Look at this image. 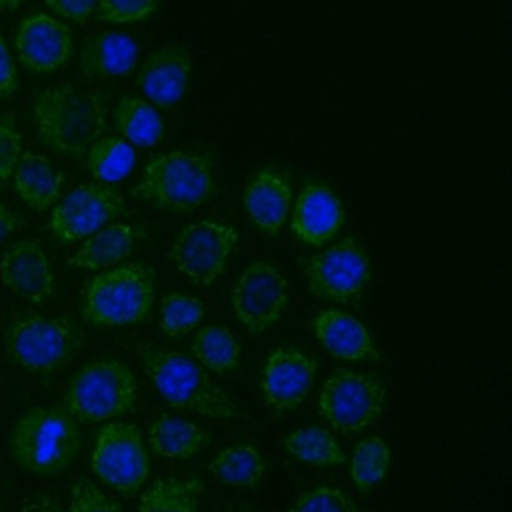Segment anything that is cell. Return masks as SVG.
Here are the masks:
<instances>
[{
	"label": "cell",
	"instance_id": "cell-1",
	"mask_svg": "<svg viewBox=\"0 0 512 512\" xmlns=\"http://www.w3.org/2000/svg\"><path fill=\"white\" fill-rule=\"evenodd\" d=\"M136 356L156 392L172 406L212 420H236L242 410L234 398L218 386L208 370L194 358L160 348L136 344Z\"/></svg>",
	"mask_w": 512,
	"mask_h": 512
},
{
	"label": "cell",
	"instance_id": "cell-2",
	"mask_svg": "<svg viewBox=\"0 0 512 512\" xmlns=\"http://www.w3.org/2000/svg\"><path fill=\"white\" fill-rule=\"evenodd\" d=\"M106 94L74 84L42 90L34 100V122L44 146L58 154L80 156L102 134Z\"/></svg>",
	"mask_w": 512,
	"mask_h": 512
},
{
	"label": "cell",
	"instance_id": "cell-3",
	"mask_svg": "<svg viewBox=\"0 0 512 512\" xmlns=\"http://www.w3.org/2000/svg\"><path fill=\"white\" fill-rule=\"evenodd\" d=\"M84 342L82 326L66 314L14 312L2 332L4 356L24 372L48 376L64 368Z\"/></svg>",
	"mask_w": 512,
	"mask_h": 512
},
{
	"label": "cell",
	"instance_id": "cell-4",
	"mask_svg": "<svg viewBox=\"0 0 512 512\" xmlns=\"http://www.w3.org/2000/svg\"><path fill=\"white\" fill-rule=\"evenodd\" d=\"M78 420L62 406L24 410L10 432V452L16 464L34 476L64 472L78 454Z\"/></svg>",
	"mask_w": 512,
	"mask_h": 512
},
{
	"label": "cell",
	"instance_id": "cell-5",
	"mask_svg": "<svg viewBox=\"0 0 512 512\" xmlns=\"http://www.w3.org/2000/svg\"><path fill=\"white\" fill-rule=\"evenodd\" d=\"M216 192L212 162L188 150L154 156L132 196L172 214H188L208 202Z\"/></svg>",
	"mask_w": 512,
	"mask_h": 512
},
{
	"label": "cell",
	"instance_id": "cell-6",
	"mask_svg": "<svg viewBox=\"0 0 512 512\" xmlns=\"http://www.w3.org/2000/svg\"><path fill=\"white\" fill-rule=\"evenodd\" d=\"M154 304V270L128 262L96 274L82 292V318L90 326L116 328L140 324Z\"/></svg>",
	"mask_w": 512,
	"mask_h": 512
},
{
	"label": "cell",
	"instance_id": "cell-7",
	"mask_svg": "<svg viewBox=\"0 0 512 512\" xmlns=\"http://www.w3.org/2000/svg\"><path fill=\"white\" fill-rule=\"evenodd\" d=\"M138 386L132 370L116 358H100L84 364L68 382L66 408L84 422H108L130 412Z\"/></svg>",
	"mask_w": 512,
	"mask_h": 512
},
{
	"label": "cell",
	"instance_id": "cell-8",
	"mask_svg": "<svg viewBox=\"0 0 512 512\" xmlns=\"http://www.w3.org/2000/svg\"><path fill=\"white\" fill-rule=\"evenodd\" d=\"M386 408V382L374 372L334 370L320 386L318 412L332 430L352 436L376 422Z\"/></svg>",
	"mask_w": 512,
	"mask_h": 512
},
{
	"label": "cell",
	"instance_id": "cell-9",
	"mask_svg": "<svg viewBox=\"0 0 512 512\" xmlns=\"http://www.w3.org/2000/svg\"><path fill=\"white\" fill-rule=\"evenodd\" d=\"M238 230L222 218H200L178 230L168 258L190 284L210 286L226 270L236 248Z\"/></svg>",
	"mask_w": 512,
	"mask_h": 512
},
{
	"label": "cell",
	"instance_id": "cell-10",
	"mask_svg": "<svg viewBox=\"0 0 512 512\" xmlns=\"http://www.w3.org/2000/svg\"><path fill=\"white\" fill-rule=\"evenodd\" d=\"M310 294L320 300L350 304L372 280L368 250L352 236L300 260Z\"/></svg>",
	"mask_w": 512,
	"mask_h": 512
},
{
	"label": "cell",
	"instance_id": "cell-11",
	"mask_svg": "<svg viewBox=\"0 0 512 512\" xmlns=\"http://www.w3.org/2000/svg\"><path fill=\"white\" fill-rule=\"evenodd\" d=\"M230 306L242 328L262 334L280 322L288 306V280L276 264L254 260L236 278Z\"/></svg>",
	"mask_w": 512,
	"mask_h": 512
},
{
	"label": "cell",
	"instance_id": "cell-12",
	"mask_svg": "<svg viewBox=\"0 0 512 512\" xmlns=\"http://www.w3.org/2000/svg\"><path fill=\"white\" fill-rule=\"evenodd\" d=\"M92 472L104 484L124 496L142 488L148 478L150 462L142 434L132 422H108L98 430L92 450Z\"/></svg>",
	"mask_w": 512,
	"mask_h": 512
},
{
	"label": "cell",
	"instance_id": "cell-13",
	"mask_svg": "<svg viewBox=\"0 0 512 512\" xmlns=\"http://www.w3.org/2000/svg\"><path fill=\"white\" fill-rule=\"evenodd\" d=\"M124 200L108 184H80L60 198L50 216V230L62 244L86 240L120 216Z\"/></svg>",
	"mask_w": 512,
	"mask_h": 512
},
{
	"label": "cell",
	"instance_id": "cell-14",
	"mask_svg": "<svg viewBox=\"0 0 512 512\" xmlns=\"http://www.w3.org/2000/svg\"><path fill=\"white\" fill-rule=\"evenodd\" d=\"M316 372V360L304 350L290 344L276 346L260 370V390L264 402L274 412L296 410L312 392Z\"/></svg>",
	"mask_w": 512,
	"mask_h": 512
},
{
	"label": "cell",
	"instance_id": "cell-15",
	"mask_svg": "<svg viewBox=\"0 0 512 512\" xmlns=\"http://www.w3.org/2000/svg\"><path fill=\"white\" fill-rule=\"evenodd\" d=\"M344 220V204L334 188L318 176H308L292 206V234L306 246L322 248L336 238Z\"/></svg>",
	"mask_w": 512,
	"mask_h": 512
},
{
	"label": "cell",
	"instance_id": "cell-16",
	"mask_svg": "<svg viewBox=\"0 0 512 512\" xmlns=\"http://www.w3.org/2000/svg\"><path fill=\"white\" fill-rule=\"evenodd\" d=\"M242 206L256 230L268 236L278 234L292 208L290 172L276 164L256 168L242 188Z\"/></svg>",
	"mask_w": 512,
	"mask_h": 512
},
{
	"label": "cell",
	"instance_id": "cell-17",
	"mask_svg": "<svg viewBox=\"0 0 512 512\" xmlns=\"http://www.w3.org/2000/svg\"><path fill=\"white\" fill-rule=\"evenodd\" d=\"M0 282L30 304H42L56 292L50 260L44 248L34 240H20L2 252Z\"/></svg>",
	"mask_w": 512,
	"mask_h": 512
},
{
	"label": "cell",
	"instance_id": "cell-18",
	"mask_svg": "<svg viewBox=\"0 0 512 512\" xmlns=\"http://www.w3.org/2000/svg\"><path fill=\"white\" fill-rule=\"evenodd\" d=\"M14 44L20 64L38 74L54 72L64 66L74 46L70 28L44 12L22 20Z\"/></svg>",
	"mask_w": 512,
	"mask_h": 512
},
{
	"label": "cell",
	"instance_id": "cell-19",
	"mask_svg": "<svg viewBox=\"0 0 512 512\" xmlns=\"http://www.w3.org/2000/svg\"><path fill=\"white\" fill-rule=\"evenodd\" d=\"M194 58L186 46L170 42L152 52L136 74L138 88L160 108L176 106L186 94Z\"/></svg>",
	"mask_w": 512,
	"mask_h": 512
},
{
	"label": "cell",
	"instance_id": "cell-20",
	"mask_svg": "<svg viewBox=\"0 0 512 512\" xmlns=\"http://www.w3.org/2000/svg\"><path fill=\"white\" fill-rule=\"evenodd\" d=\"M312 332L320 346L334 358L346 362H378L380 352L368 328L352 314L324 308L312 318Z\"/></svg>",
	"mask_w": 512,
	"mask_h": 512
},
{
	"label": "cell",
	"instance_id": "cell-21",
	"mask_svg": "<svg viewBox=\"0 0 512 512\" xmlns=\"http://www.w3.org/2000/svg\"><path fill=\"white\" fill-rule=\"evenodd\" d=\"M138 62V44L132 36L106 30L88 38L80 54V72L86 80L126 76Z\"/></svg>",
	"mask_w": 512,
	"mask_h": 512
},
{
	"label": "cell",
	"instance_id": "cell-22",
	"mask_svg": "<svg viewBox=\"0 0 512 512\" xmlns=\"http://www.w3.org/2000/svg\"><path fill=\"white\" fill-rule=\"evenodd\" d=\"M14 190L34 210H48L62 198L64 174L44 156L24 152L12 172Z\"/></svg>",
	"mask_w": 512,
	"mask_h": 512
},
{
	"label": "cell",
	"instance_id": "cell-23",
	"mask_svg": "<svg viewBox=\"0 0 512 512\" xmlns=\"http://www.w3.org/2000/svg\"><path fill=\"white\" fill-rule=\"evenodd\" d=\"M138 240V230L126 222H110L88 236L66 260L84 270H108L126 258Z\"/></svg>",
	"mask_w": 512,
	"mask_h": 512
},
{
	"label": "cell",
	"instance_id": "cell-24",
	"mask_svg": "<svg viewBox=\"0 0 512 512\" xmlns=\"http://www.w3.org/2000/svg\"><path fill=\"white\" fill-rule=\"evenodd\" d=\"M210 444L208 432H204L192 420L160 414L148 428V446L156 456L170 460L192 458Z\"/></svg>",
	"mask_w": 512,
	"mask_h": 512
},
{
	"label": "cell",
	"instance_id": "cell-25",
	"mask_svg": "<svg viewBox=\"0 0 512 512\" xmlns=\"http://www.w3.org/2000/svg\"><path fill=\"white\" fill-rule=\"evenodd\" d=\"M208 472L232 488H256L266 476V460L250 442L230 444L220 450L208 464Z\"/></svg>",
	"mask_w": 512,
	"mask_h": 512
},
{
	"label": "cell",
	"instance_id": "cell-26",
	"mask_svg": "<svg viewBox=\"0 0 512 512\" xmlns=\"http://www.w3.org/2000/svg\"><path fill=\"white\" fill-rule=\"evenodd\" d=\"M282 448L294 460L318 468L342 466L346 454L336 436L318 424H304L282 438Z\"/></svg>",
	"mask_w": 512,
	"mask_h": 512
},
{
	"label": "cell",
	"instance_id": "cell-27",
	"mask_svg": "<svg viewBox=\"0 0 512 512\" xmlns=\"http://www.w3.org/2000/svg\"><path fill=\"white\" fill-rule=\"evenodd\" d=\"M202 484L194 476H164L140 496L136 512H200Z\"/></svg>",
	"mask_w": 512,
	"mask_h": 512
},
{
	"label": "cell",
	"instance_id": "cell-28",
	"mask_svg": "<svg viewBox=\"0 0 512 512\" xmlns=\"http://www.w3.org/2000/svg\"><path fill=\"white\" fill-rule=\"evenodd\" d=\"M194 358L218 376H228L238 370L242 348L236 336L222 324H208L200 328L192 340Z\"/></svg>",
	"mask_w": 512,
	"mask_h": 512
},
{
	"label": "cell",
	"instance_id": "cell-29",
	"mask_svg": "<svg viewBox=\"0 0 512 512\" xmlns=\"http://www.w3.org/2000/svg\"><path fill=\"white\" fill-rule=\"evenodd\" d=\"M114 126L120 136L136 146H154L164 134L160 114L144 98L122 96L114 108Z\"/></svg>",
	"mask_w": 512,
	"mask_h": 512
},
{
	"label": "cell",
	"instance_id": "cell-30",
	"mask_svg": "<svg viewBox=\"0 0 512 512\" xmlns=\"http://www.w3.org/2000/svg\"><path fill=\"white\" fill-rule=\"evenodd\" d=\"M390 464L392 452L388 442L380 436H366L354 446V452L350 456V480L358 492L366 494L386 478Z\"/></svg>",
	"mask_w": 512,
	"mask_h": 512
},
{
	"label": "cell",
	"instance_id": "cell-31",
	"mask_svg": "<svg viewBox=\"0 0 512 512\" xmlns=\"http://www.w3.org/2000/svg\"><path fill=\"white\" fill-rule=\"evenodd\" d=\"M136 164V152L122 136L98 138L86 150V166L90 174L102 182H120Z\"/></svg>",
	"mask_w": 512,
	"mask_h": 512
},
{
	"label": "cell",
	"instance_id": "cell-32",
	"mask_svg": "<svg viewBox=\"0 0 512 512\" xmlns=\"http://www.w3.org/2000/svg\"><path fill=\"white\" fill-rule=\"evenodd\" d=\"M204 318V302L182 292H168L160 300V330L168 338H184Z\"/></svg>",
	"mask_w": 512,
	"mask_h": 512
},
{
	"label": "cell",
	"instance_id": "cell-33",
	"mask_svg": "<svg viewBox=\"0 0 512 512\" xmlns=\"http://www.w3.org/2000/svg\"><path fill=\"white\" fill-rule=\"evenodd\" d=\"M286 512H366V510L342 488L316 486L302 492Z\"/></svg>",
	"mask_w": 512,
	"mask_h": 512
},
{
	"label": "cell",
	"instance_id": "cell-34",
	"mask_svg": "<svg viewBox=\"0 0 512 512\" xmlns=\"http://www.w3.org/2000/svg\"><path fill=\"white\" fill-rule=\"evenodd\" d=\"M160 0H98L96 18L110 24H130L150 18Z\"/></svg>",
	"mask_w": 512,
	"mask_h": 512
},
{
	"label": "cell",
	"instance_id": "cell-35",
	"mask_svg": "<svg viewBox=\"0 0 512 512\" xmlns=\"http://www.w3.org/2000/svg\"><path fill=\"white\" fill-rule=\"evenodd\" d=\"M68 512H124L122 506L106 496L94 482L80 478L72 486Z\"/></svg>",
	"mask_w": 512,
	"mask_h": 512
},
{
	"label": "cell",
	"instance_id": "cell-36",
	"mask_svg": "<svg viewBox=\"0 0 512 512\" xmlns=\"http://www.w3.org/2000/svg\"><path fill=\"white\" fill-rule=\"evenodd\" d=\"M22 156V136L12 114H0V182L12 176Z\"/></svg>",
	"mask_w": 512,
	"mask_h": 512
},
{
	"label": "cell",
	"instance_id": "cell-37",
	"mask_svg": "<svg viewBox=\"0 0 512 512\" xmlns=\"http://www.w3.org/2000/svg\"><path fill=\"white\" fill-rule=\"evenodd\" d=\"M58 16H64L74 22H86L98 6V0H44Z\"/></svg>",
	"mask_w": 512,
	"mask_h": 512
},
{
	"label": "cell",
	"instance_id": "cell-38",
	"mask_svg": "<svg viewBox=\"0 0 512 512\" xmlns=\"http://www.w3.org/2000/svg\"><path fill=\"white\" fill-rule=\"evenodd\" d=\"M18 88V72L10 48L6 46L4 36L0 34V98L14 94Z\"/></svg>",
	"mask_w": 512,
	"mask_h": 512
},
{
	"label": "cell",
	"instance_id": "cell-39",
	"mask_svg": "<svg viewBox=\"0 0 512 512\" xmlns=\"http://www.w3.org/2000/svg\"><path fill=\"white\" fill-rule=\"evenodd\" d=\"M18 512H62L58 494L50 488V490H38L34 494H30Z\"/></svg>",
	"mask_w": 512,
	"mask_h": 512
},
{
	"label": "cell",
	"instance_id": "cell-40",
	"mask_svg": "<svg viewBox=\"0 0 512 512\" xmlns=\"http://www.w3.org/2000/svg\"><path fill=\"white\" fill-rule=\"evenodd\" d=\"M18 228H20L18 216L6 204L0 202V244L8 240Z\"/></svg>",
	"mask_w": 512,
	"mask_h": 512
},
{
	"label": "cell",
	"instance_id": "cell-41",
	"mask_svg": "<svg viewBox=\"0 0 512 512\" xmlns=\"http://www.w3.org/2000/svg\"><path fill=\"white\" fill-rule=\"evenodd\" d=\"M222 512H254V510L250 506H246V504H230Z\"/></svg>",
	"mask_w": 512,
	"mask_h": 512
},
{
	"label": "cell",
	"instance_id": "cell-42",
	"mask_svg": "<svg viewBox=\"0 0 512 512\" xmlns=\"http://www.w3.org/2000/svg\"><path fill=\"white\" fill-rule=\"evenodd\" d=\"M22 2H24V0H0V8H2V10H14V8H18Z\"/></svg>",
	"mask_w": 512,
	"mask_h": 512
}]
</instances>
